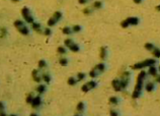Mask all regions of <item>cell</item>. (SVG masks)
I'll use <instances>...</instances> for the list:
<instances>
[{
	"instance_id": "cell-24",
	"label": "cell",
	"mask_w": 160,
	"mask_h": 116,
	"mask_svg": "<svg viewBox=\"0 0 160 116\" xmlns=\"http://www.w3.org/2000/svg\"><path fill=\"white\" fill-rule=\"evenodd\" d=\"M33 29L35 30V31H37V32H40V30H41V25L40 24H38V22H33Z\"/></svg>"
},
{
	"instance_id": "cell-27",
	"label": "cell",
	"mask_w": 160,
	"mask_h": 116,
	"mask_svg": "<svg viewBox=\"0 0 160 116\" xmlns=\"http://www.w3.org/2000/svg\"><path fill=\"white\" fill-rule=\"evenodd\" d=\"M110 103L111 104H114V105H117L119 103V99L117 97H111L110 98Z\"/></svg>"
},
{
	"instance_id": "cell-10",
	"label": "cell",
	"mask_w": 160,
	"mask_h": 116,
	"mask_svg": "<svg viewBox=\"0 0 160 116\" xmlns=\"http://www.w3.org/2000/svg\"><path fill=\"white\" fill-rule=\"evenodd\" d=\"M99 73H101V72L99 71V69H98V68L95 66L94 68H92L91 70H90V72H89V75H90L91 78H93V79H94V78L98 76V74H99Z\"/></svg>"
},
{
	"instance_id": "cell-38",
	"label": "cell",
	"mask_w": 160,
	"mask_h": 116,
	"mask_svg": "<svg viewBox=\"0 0 160 116\" xmlns=\"http://www.w3.org/2000/svg\"><path fill=\"white\" fill-rule=\"evenodd\" d=\"M111 115H113V116H117V115H119V114H118V113H117L116 111L112 110V111H111Z\"/></svg>"
},
{
	"instance_id": "cell-9",
	"label": "cell",
	"mask_w": 160,
	"mask_h": 116,
	"mask_svg": "<svg viewBox=\"0 0 160 116\" xmlns=\"http://www.w3.org/2000/svg\"><path fill=\"white\" fill-rule=\"evenodd\" d=\"M41 102H42V100H41V97H40V96L35 97V98H34V100H33V102H32V106H33V108H37V107H39V106L41 105Z\"/></svg>"
},
{
	"instance_id": "cell-15",
	"label": "cell",
	"mask_w": 160,
	"mask_h": 116,
	"mask_svg": "<svg viewBox=\"0 0 160 116\" xmlns=\"http://www.w3.org/2000/svg\"><path fill=\"white\" fill-rule=\"evenodd\" d=\"M84 108H85V104L83 102H80L78 105H77V111L79 113H82L84 112Z\"/></svg>"
},
{
	"instance_id": "cell-8",
	"label": "cell",
	"mask_w": 160,
	"mask_h": 116,
	"mask_svg": "<svg viewBox=\"0 0 160 116\" xmlns=\"http://www.w3.org/2000/svg\"><path fill=\"white\" fill-rule=\"evenodd\" d=\"M126 21L129 24V26H137L139 24V18L138 17H128Z\"/></svg>"
},
{
	"instance_id": "cell-20",
	"label": "cell",
	"mask_w": 160,
	"mask_h": 116,
	"mask_svg": "<svg viewBox=\"0 0 160 116\" xmlns=\"http://www.w3.org/2000/svg\"><path fill=\"white\" fill-rule=\"evenodd\" d=\"M42 79L47 83V84H49L50 82H51V78H50V75L48 74V73H43V75H42Z\"/></svg>"
},
{
	"instance_id": "cell-1",
	"label": "cell",
	"mask_w": 160,
	"mask_h": 116,
	"mask_svg": "<svg viewBox=\"0 0 160 116\" xmlns=\"http://www.w3.org/2000/svg\"><path fill=\"white\" fill-rule=\"evenodd\" d=\"M146 78V71L142 70L138 78H137V84H136V87H135V90L134 92H133V94H132V97L133 99H137L141 96L142 94V89H143V83H144V80Z\"/></svg>"
},
{
	"instance_id": "cell-2",
	"label": "cell",
	"mask_w": 160,
	"mask_h": 116,
	"mask_svg": "<svg viewBox=\"0 0 160 116\" xmlns=\"http://www.w3.org/2000/svg\"><path fill=\"white\" fill-rule=\"evenodd\" d=\"M156 64V60L155 59H146L142 62H138L136 64H134L132 66L133 69H141V68H144V67H147V66H151V65H154Z\"/></svg>"
},
{
	"instance_id": "cell-30",
	"label": "cell",
	"mask_w": 160,
	"mask_h": 116,
	"mask_svg": "<svg viewBox=\"0 0 160 116\" xmlns=\"http://www.w3.org/2000/svg\"><path fill=\"white\" fill-rule=\"evenodd\" d=\"M84 79H85V73L79 72V73L77 74V81H82V80H84Z\"/></svg>"
},
{
	"instance_id": "cell-45",
	"label": "cell",
	"mask_w": 160,
	"mask_h": 116,
	"mask_svg": "<svg viewBox=\"0 0 160 116\" xmlns=\"http://www.w3.org/2000/svg\"><path fill=\"white\" fill-rule=\"evenodd\" d=\"M159 70H160V66H159Z\"/></svg>"
},
{
	"instance_id": "cell-31",
	"label": "cell",
	"mask_w": 160,
	"mask_h": 116,
	"mask_svg": "<svg viewBox=\"0 0 160 116\" xmlns=\"http://www.w3.org/2000/svg\"><path fill=\"white\" fill-rule=\"evenodd\" d=\"M53 16H54L57 20H59V19H61V17H62V13L60 12V11H56L55 13H54V15H53Z\"/></svg>"
},
{
	"instance_id": "cell-26",
	"label": "cell",
	"mask_w": 160,
	"mask_h": 116,
	"mask_svg": "<svg viewBox=\"0 0 160 116\" xmlns=\"http://www.w3.org/2000/svg\"><path fill=\"white\" fill-rule=\"evenodd\" d=\"M76 83H77V81H76L75 78H69V79H68V85L74 86V85H76Z\"/></svg>"
},
{
	"instance_id": "cell-40",
	"label": "cell",
	"mask_w": 160,
	"mask_h": 116,
	"mask_svg": "<svg viewBox=\"0 0 160 116\" xmlns=\"http://www.w3.org/2000/svg\"><path fill=\"white\" fill-rule=\"evenodd\" d=\"M135 3H137V4H139V3H141L142 2V0H133Z\"/></svg>"
},
{
	"instance_id": "cell-16",
	"label": "cell",
	"mask_w": 160,
	"mask_h": 116,
	"mask_svg": "<svg viewBox=\"0 0 160 116\" xmlns=\"http://www.w3.org/2000/svg\"><path fill=\"white\" fill-rule=\"evenodd\" d=\"M57 21H58V20H57L54 16H52V17L48 20V26H49V27H53V26H55Z\"/></svg>"
},
{
	"instance_id": "cell-19",
	"label": "cell",
	"mask_w": 160,
	"mask_h": 116,
	"mask_svg": "<svg viewBox=\"0 0 160 116\" xmlns=\"http://www.w3.org/2000/svg\"><path fill=\"white\" fill-rule=\"evenodd\" d=\"M45 91H46V87L44 85H41L37 88V92L39 93V94H43V93H45Z\"/></svg>"
},
{
	"instance_id": "cell-32",
	"label": "cell",
	"mask_w": 160,
	"mask_h": 116,
	"mask_svg": "<svg viewBox=\"0 0 160 116\" xmlns=\"http://www.w3.org/2000/svg\"><path fill=\"white\" fill-rule=\"evenodd\" d=\"M72 31L75 32V33H79L80 31H81V27L78 26V25H76V26H74V27L72 28Z\"/></svg>"
},
{
	"instance_id": "cell-14",
	"label": "cell",
	"mask_w": 160,
	"mask_h": 116,
	"mask_svg": "<svg viewBox=\"0 0 160 116\" xmlns=\"http://www.w3.org/2000/svg\"><path fill=\"white\" fill-rule=\"evenodd\" d=\"M68 48H69V49H70L71 51H73V52H78V51L80 50V48H79V46H78L77 44H75L74 42H73V43H72V44H71V45L69 46V47H68Z\"/></svg>"
},
{
	"instance_id": "cell-25",
	"label": "cell",
	"mask_w": 160,
	"mask_h": 116,
	"mask_svg": "<svg viewBox=\"0 0 160 116\" xmlns=\"http://www.w3.org/2000/svg\"><path fill=\"white\" fill-rule=\"evenodd\" d=\"M59 62H60V64L63 65V66H66V65L68 64V60H67L65 57H61L60 60H59Z\"/></svg>"
},
{
	"instance_id": "cell-3",
	"label": "cell",
	"mask_w": 160,
	"mask_h": 116,
	"mask_svg": "<svg viewBox=\"0 0 160 116\" xmlns=\"http://www.w3.org/2000/svg\"><path fill=\"white\" fill-rule=\"evenodd\" d=\"M14 27H15V28L18 30V32H19L20 34H22V35H29V33H30L29 28L26 27L21 20H15V21H14Z\"/></svg>"
},
{
	"instance_id": "cell-39",
	"label": "cell",
	"mask_w": 160,
	"mask_h": 116,
	"mask_svg": "<svg viewBox=\"0 0 160 116\" xmlns=\"http://www.w3.org/2000/svg\"><path fill=\"white\" fill-rule=\"evenodd\" d=\"M1 31H2V34H1V37H4V36H5V33H6V30H5V29H2Z\"/></svg>"
},
{
	"instance_id": "cell-5",
	"label": "cell",
	"mask_w": 160,
	"mask_h": 116,
	"mask_svg": "<svg viewBox=\"0 0 160 116\" xmlns=\"http://www.w3.org/2000/svg\"><path fill=\"white\" fill-rule=\"evenodd\" d=\"M21 14H22V16H23V18L26 22H29V24H33L34 22V17L32 16L31 11L28 7H23L21 9Z\"/></svg>"
},
{
	"instance_id": "cell-33",
	"label": "cell",
	"mask_w": 160,
	"mask_h": 116,
	"mask_svg": "<svg viewBox=\"0 0 160 116\" xmlns=\"http://www.w3.org/2000/svg\"><path fill=\"white\" fill-rule=\"evenodd\" d=\"M101 6H102V2L101 1H95L93 3V7L94 8H100Z\"/></svg>"
},
{
	"instance_id": "cell-41",
	"label": "cell",
	"mask_w": 160,
	"mask_h": 116,
	"mask_svg": "<svg viewBox=\"0 0 160 116\" xmlns=\"http://www.w3.org/2000/svg\"><path fill=\"white\" fill-rule=\"evenodd\" d=\"M83 12L87 14V13H89V9H84V10H83Z\"/></svg>"
},
{
	"instance_id": "cell-22",
	"label": "cell",
	"mask_w": 160,
	"mask_h": 116,
	"mask_svg": "<svg viewBox=\"0 0 160 116\" xmlns=\"http://www.w3.org/2000/svg\"><path fill=\"white\" fill-rule=\"evenodd\" d=\"M62 32H63V34H65V35H70L73 31L69 28V27H65V28H63V30H62Z\"/></svg>"
},
{
	"instance_id": "cell-37",
	"label": "cell",
	"mask_w": 160,
	"mask_h": 116,
	"mask_svg": "<svg viewBox=\"0 0 160 116\" xmlns=\"http://www.w3.org/2000/svg\"><path fill=\"white\" fill-rule=\"evenodd\" d=\"M45 35L46 36H50L51 35V30L50 29H46L45 30Z\"/></svg>"
},
{
	"instance_id": "cell-35",
	"label": "cell",
	"mask_w": 160,
	"mask_h": 116,
	"mask_svg": "<svg viewBox=\"0 0 160 116\" xmlns=\"http://www.w3.org/2000/svg\"><path fill=\"white\" fill-rule=\"evenodd\" d=\"M57 51H58L60 54H65V53H66V49H65L64 47H62V46H60V47H58Z\"/></svg>"
},
{
	"instance_id": "cell-28",
	"label": "cell",
	"mask_w": 160,
	"mask_h": 116,
	"mask_svg": "<svg viewBox=\"0 0 160 116\" xmlns=\"http://www.w3.org/2000/svg\"><path fill=\"white\" fill-rule=\"evenodd\" d=\"M0 115L3 116L5 115V111H4V104L2 102H0Z\"/></svg>"
},
{
	"instance_id": "cell-34",
	"label": "cell",
	"mask_w": 160,
	"mask_h": 116,
	"mask_svg": "<svg viewBox=\"0 0 160 116\" xmlns=\"http://www.w3.org/2000/svg\"><path fill=\"white\" fill-rule=\"evenodd\" d=\"M46 66H47V63H46L45 60H40V61H39V67H40V68H44V67H46Z\"/></svg>"
},
{
	"instance_id": "cell-12",
	"label": "cell",
	"mask_w": 160,
	"mask_h": 116,
	"mask_svg": "<svg viewBox=\"0 0 160 116\" xmlns=\"http://www.w3.org/2000/svg\"><path fill=\"white\" fill-rule=\"evenodd\" d=\"M99 55H100V58H101L102 60H104V59L106 58V55H108V51H106V48H105V47H101V48H100Z\"/></svg>"
},
{
	"instance_id": "cell-6",
	"label": "cell",
	"mask_w": 160,
	"mask_h": 116,
	"mask_svg": "<svg viewBox=\"0 0 160 116\" xmlns=\"http://www.w3.org/2000/svg\"><path fill=\"white\" fill-rule=\"evenodd\" d=\"M95 87H96V83H95L94 81H90V82L86 83L85 85H83V86L81 87V90H82V92L87 93V92H89L90 90L94 89Z\"/></svg>"
},
{
	"instance_id": "cell-18",
	"label": "cell",
	"mask_w": 160,
	"mask_h": 116,
	"mask_svg": "<svg viewBox=\"0 0 160 116\" xmlns=\"http://www.w3.org/2000/svg\"><path fill=\"white\" fill-rule=\"evenodd\" d=\"M152 53H153V56H155L156 58H160V49L159 48H154L152 50Z\"/></svg>"
},
{
	"instance_id": "cell-4",
	"label": "cell",
	"mask_w": 160,
	"mask_h": 116,
	"mask_svg": "<svg viewBox=\"0 0 160 116\" xmlns=\"http://www.w3.org/2000/svg\"><path fill=\"white\" fill-rule=\"evenodd\" d=\"M130 80H131V73L129 71H125L123 74H122V78H121V86H122V89H127L129 84H130Z\"/></svg>"
},
{
	"instance_id": "cell-43",
	"label": "cell",
	"mask_w": 160,
	"mask_h": 116,
	"mask_svg": "<svg viewBox=\"0 0 160 116\" xmlns=\"http://www.w3.org/2000/svg\"><path fill=\"white\" fill-rule=\"evenodd\" d=\"M158 83H160V76H157V80H156Z\"/></svg>"
},
{
	"instance_id": "cell-7",
	"label": "cell",
	"mask_w": 160,
	"mask_h": 116,
	"mask_svg": "<svg viewBox=\"0 0 160 116\" xmlns=\"http://www.w3.org/2000/svg\"><path fill=\"white\" fill-rule=\"evenodd\" d=\"M112 86H113V88L115 89V91H117V92H120V91L123 90V89H122V86H121V81L118 80V79H116V80H114V81L112 82Z\"/></svg>"
},
{
	"instance_id": "cell-11",
	"label": "cell",
	"mask_w": 160,
	"mask_h": 116,
	"mask_svg": "<svg viewBox=\"0 0 160 116\" xmlns=\"http://www.w3.org/2000/svg\"><path fill=\"white\" fill-rule=\"evenodd\" d=\"M32 75H33V79H34V81L35 82H37V83H40L41 82V76L39 75V71L38 70H33V73H32Z\"/></svg>"
},
{
	"instance_id": "cell-29",
	"label": "cell",
	"mask_w": 160,
	"mask_h": 116,
	"mask_svg": "<svg viewBox=\"0 0 160 116\" xmlns=\"http://www.w3.org/2000/svg\"><path fill=\"white\" fill-rule=\"evenodd\" d=\"M34 98H35V97L33 96V94H29V95H28V97H26V103L32 104V102H33Z\"/></svg>"
},
{
	"instance_id": "cell-36",
	"label": "cell",
	"mask_w": 160,
	"mask_h": 116,
	"mask_svg": "<svg viewBox=\"0 0 160 116\" xmlns=\"http://www.w3.org/2000/svg\"><path fill=\"white\" fill-rule=\"evenodd\" d=\"M88 1H89V0H78V2L80 4H86Z\"/></svg>"
},
{
	"instance_id": "cell-42",
	"label": "cell",
	"mask_w": 160,
	"mask_h": 116,
	"mask_svg": "<svg viewBox=\"0 0 160 116\" xmlns=\"http://www.w3.org/2000/svg\"><path fill=\"white\" fill-rule=\"evenodd\" d=\"M156 10H158V11H160V5H158V6H156Z\"/></svg>"
},
{
	"instance_id": "cell-13",
	"label": "cell",
	"mask_w": 160,
	"mask_h": 116,
	"mask_svg": "<svg viewBox=\"0 0 160 116\" xmlns=\"http://www.w3.org/2000/svg\"><path fill=\"white\" fill-rule=\"evenodd\" d=\"M149 74L153 75V76H157V68L154 66V65H151L149 66Z\"/></svg>"
},
{
	"instance_id": "cell-21",
	"label": "cell",
	"mask_w": 160,
	"mask_h": 116,
	"mask_svg": "<svg viewBox=\"0 0 160 116\" xmlns=\"http://www.w3.org/2000/svg\"><path fill=\"white\" fill-rule=\"evenodd\" d=\"M154 48H155V47H154V45H153V44H151V43H146V44H145V49H146V50L152 51Z\"/></svg>"
},
{
	"instance_id": "cell-44",
	"label": "cell",
	"mask_w": 160,
	"mask_h": 116,
	"mask_svg": "<svg viewBox=\"0 0 160 116\" xmlns=\"http://www.w3.org/2000/svg\"><path fill=\"white\" fill-rule=\"evenodd\" d=\"M12 1H13V2H18L19 0H12Z\"/></svg>"
},
{
	"instance_id": "cell-17",
	"label": "cell",
	"mask_w": 160,
	"mask_h": 116,
	"mask_svg": "<svg viewBox=\"0 0 160 116\" xmlns=\"http://www.w3.org/2000/svg\"><path fill=\"white\" fill-rule=\"evenodd\" d=\"M155 89V85H154V83H148L147 85H146V91L147 92H152L153 90Z\"/></svg>"
},
{
	"instance_id": "cell-23",
	"label": "cell",
	"mask_w": 160,
	"mask_h": 116,
	"mask_svg": "<svg viewBox=\"0 0 160 116\" xmlns=\"http://www.w3.org/2000/svg\"><path fill=\"white\" fill-rule=\"evenodd\" d=\"M96 67L99 69L100 72H103V71L105 70V64H104V63H99V64L96 65Z\"/></svg>"
}]
</instances>
